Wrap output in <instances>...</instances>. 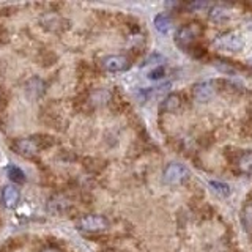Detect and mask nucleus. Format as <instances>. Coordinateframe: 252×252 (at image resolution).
<instances>
[{
  "mask_svg": "<svg viewBox=\"0 0 252 252\" xmlns=\"http://www.w3.org/2000/svg\"><path fill=\"white\" fill-rule=\"evenodd\" d=\"M202 35V26L199 22H189L186 26L180 27L175 33V41L181 49H188L197 38Z\"/></svg>",
  "mask_w": 252,
  "mask_h": 252,
  "instance_id": "nucleus-1",
  "label": "nucleus"
},
{
  "mask_svg": "<svg viewBox=\"0 0 252 252\" xmlns=\"http://www.w3.org/2000/svg\"><path fill=\"white\" fill-rule=\"evenodd\" d=\"M77 228L82 232L87 233H99V232H104L109 228L110 222L109 219L101 216V215H87L84 218H81L76 222Z\"/></svg>",
  "mask_w": 252,
  "mask_h": 252,
  "instance_id": "nucleus-2",
  "label": "nucleus"
},
{
  "mask_svg": "<svg viewBox=\"0 0 252 252\" xmlns=\"http://www.w3.org/2000/svg\"><path fill=\"white\" fill-rule=\"evenodd\" d=\"M215 46L219 51L227 52H240L244 47V39L236 32H225L215 39Z\"/></svg>",
  "mask_w": 252,
  "mask_h": 252,
  "instance_id": "nucleus-3",
  "label": "nucleus"
},
{
  "mask_svg": "<svg viewBox=\"0 0 252 252\" xmlns=\"http://www.w3.org/2000/svg\"><path fill=\"white\" fill-rule=\"evenodd\" d=\"M188 177H189V169L185 164L180 162L167 164L162 172V180L167 185H181L188 180Z\"/></svg>",
  "mask_w": 252,
  "mask_h": 252,
  "instance_id": "nucleus-4",
  "label": "nucleus"
},
{
  "mask_svg": "<svg viewBox=\"0 0 252 252\" xmlns=\"http://www.w3.org/2000/svg\"><path fill=\"white\" fill-rule=\"evenodd\" d=\"M102 68L109 73H123V71L129 69L131 66V60L122 54H114V55H107V57L102 59L101 62Z\"/></svg>",
  "mask_w": 252,
  "mask_h": 252,
  "instance_id": "nucleus-5",
  "label": "nucleus"
},
{
  "mask_svg": "<svg viewBox=\"0 0 252 252\" xmlns=\"http://www.w3.org/2000/svg\"><path fill=\"white\" fill-rule=\"evenodd\" d=\"M13 148L16 150V153L24 156V158H33L35 155H38L39 148H41V144L36 139H19L13 144Z\"/></svg>",
  "mask_w": 252,
  "mask_h": 252,
  "instance_id": "nucleus-6",
  "label": "nucleus"
},
{
  "mask_svg": "<svg viewBox=\"0 0 252 252\" xmlns=\"http://www.w3.org/2000/svg\"><path fill=\"white\" fill-rule=\"evenodd\" d=\"M218 92V84L216 81H203L199 82L194 87V96L197 101L200 102H207L210 101Z\"/></svg>",
  "mask_w": 252,
  "mask_h": 252,
  "instance_id": "nucleus-7",
  "label": "nucleus"
},
{
  "mask_svg": "<svg viewBox=\"0 0 252 252\" xmlns=\"http://www.w3.org/2000/svg\"><path fill=\"white\" fill-rule=\"evenodd\" d=\"M19 200H21V192L16 186L8 185L2 189V202L6 208H14L19 203Z\"/></svg>",
  "mask_w": 252,
  "mask_h": 252,
  "instance_id": "nucleus-8",
  "label": "nucleus"
},
{
  "mask_svg": "<svg viewBox=\"0 0 252 252\" xmlns=\"http://www.w3.org/2000/svg\"><path fill=\"white\" fill-rule=\"evenodd\" d=\"M183 106V98L178 93H172L169 96H165L164 101L161 102V112H167V114H173L177 110L181 109Z\"/></svg>",
  "mask_w": 252,
  "mask_h": 252,
  "instance_id": "nucleus-9",
  "label": "nucleus"
},
{
  "mask_svg": "<svg viewBox=\"0 0 252 252\" xmlns=\"http://www.w3.org/2000/svg\"><path fill=\"white\" fill-rule=\"evenodd\" d=\"M69 207H71V202L65 195H54L49 200V203H47V210L54 213V215H63V213L69 210Z\"/></svg>",
  "mask_w": 252,
  "mask_h": 252,
  "instance_id": "nucleus-10",
  "label": "nucleus"
},
{
  "mask_svg": "<svg viewBox=\"0 0 252 252\" xmlns=\"http://www.w3.org/2000/svg\"><path fill=\"white\" fill-rule=\"evenodd\" d=\"M236 169L243 175H252V150L243 152L236 159Z\"/></svg>",
  "mask_w": 252,
  "mask_h": 252,
  "instance_id": "nucleus-11",
  "label": "nucleus"
},
{
  "mask_svg": "<svg viewBox=\"0 0 252 252\" xmlns=\"http://www.w3.org/2000/svg\"><path fill=\"white\" fill-rule=\"evenodd\" d=\"M241 225L248 233H252V200H246L240 213Z\"/></svg>",
  "mask_w": 252,
  "mask_h": 252,
  "instance_id": "nucleus-12",
  "label": "nucleus"
},
{
  "mask_svg": "<svg viewBox=\"0 0 252 252\" xmlns=\"http://www.w3.org/2000/svg\"><path fill=\"white\" fill-rule=\"evenodd\" d=\"M170 27H172V21H170V18L167 14L161 13V14H158L155 18V29L159 32V33H164V35L169 33Z\"/></svg>",
  "mask_w": 252,
  "mask_h": 252,
  "instance_id": "nucleus-13",
  "label": "nucleus"
},
{
  "mask_svg": "<svg viewBox=\"0 0 252 252\" xmlns=\"http://www.w3.org/2000/svg\"><path fill=\"white\" fill-rule=\"evenodd\" d=\"M6 175L16 185L26 183V173H24L19 167H16V165H10V167L6 169Z\"/></svg>",
  "mask_w": 252,
  "mask_h": 252,
  "instance_id": "nucleus-14",
  "label": "nucleus"
},
{
  "mask_svg": "<svg viewBox=\"0 0 252 252\" xmlns=\"http://www.w3.org/2000/svg\"><path fill=\"white\" fill-rule=\"evenodd\" d=\"M210 186L213 188V191L220 197H228L232 192L230 186H228L227 183H222V181H210Z\"/></svg>",
  "mask_w": 252,
  "mask_h": 252,
  "instance_id": "nucleus-15",
  "label": "nucleus"
},
{
  "mask_svg": "<svg viewBox=\"0 0 252 252\" xmlns=\"http://www.w3.org/2000/svg\"><path fill=\"white\" fill-rule=\"evenodd\" d=\"M210 16H211V19H213V21L220 22V21H225V19H227L228 13L225 11V8H222V6H213Z\"/></svg>",
  "mask_w": 252,
  "mask_h": 252,
  "instance_id": "nucleus-16",
  "label": "nucleus"
},
{
  "mask_svg": "<svg viewBox=\"0 0 252 252\" xmlns=\"http://www.w3.org/2000/svg\"><path fill=\"white\" fill-rule=\"evenodd\" d=\"M162 73H164V71H162V69H159V68H158L156 71H152V73H150V77H152V79L162 77Z\"/></svg>",
  "mask_w": 252,
  "mask_h": 252,
  "instance_id": "nucleus-17",
  "label": "nucleus"
},
{
  "mask_svg": "<svg viewBox=\"0 0 252 252\" xmlns=\"http://www.w3.org/2000/svg\"><path fill=\"white\" fill-rule=\"evenodd\" d=\"M189 6H191L192 8V10H200V8H203V6H207V3H203V2H200V3H191V5H189Z\"/></svg>",
  "mask_w": 252,
  "mask_h": 252,
  "instance_id": "nucleus-18",
  "label": "nucleus"
},
{
  "mask_svg": "<svg viewBox=\"0 0 252 252\" xmlns=\"http://www.w3.org/2000/svg\"><path fill=\"white\" fill-rule=\"evenodd\" d=\"M41 252H62L60 249H57V248H52V246H49V248H44Z\"/></svg>",
  "mask_w": 252,
  "mask_h": 252,
  "instance_id": "nucleus-19",
  "label": "nucleus"
},
{
  "mask_svg": "<svg viewBox=\"0 0 252 252\" xmlns=\"http://www.w3.org/2000/svg\"><path fill=\"white\" fill-rule=\"evenodd\" d=\"M249 65L252 66V59H249Z\"/></svg>",
  "mask_w": 252,
  "mask_h": 252,
  "instance_id": "nucleus-20",
  "label": "nucleus"
}]
</instances>
